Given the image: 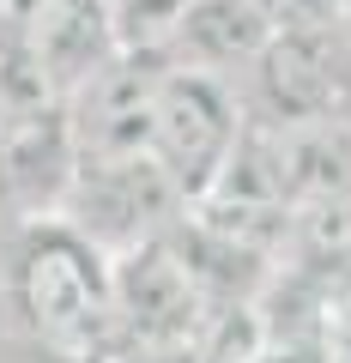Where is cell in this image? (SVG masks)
<instances>
[{
  "instance_id": "cell-2",
  "label": "cell",
  "mask_w": 351,
  "mask_h": 363,
  "mask_svg": "<svg viewBox=\"0 0 351 363\" xmlns=\"http://www.w3.org/2000/svg\"><path fill=\"white\" fill-rule=\"evenodd\" d=\"M18 297H25V315L37 321V333L73 351L79 363H91V351H104L109 327H116L109 272L73 230H49L30 242L25 267H18Z\"/></svg>"
},
{
  "instance_id": "cell-7",
  "label": "cell",
  "mask_w": 351,
  "mask_h": 363,
  "mask_svg": "<svg viewBox=\"0 0 351 363\" xmlns=\"http://www.w3.org/2000/svg\"><path fill=\"white\" fill-rule=\"evenodd\" d=\"M267 37H273V18H267L260 0H194L164 55L176 67H188V73H218V67L255 61L267 49Z\"/></svg>"
},
{
  "instance_id": "cell-4",
  "label": "cell",
  "mask_w": 351,
  "mask_h": 363,
  "mask_svg": "<svg viewBox=\"0 0 351 363\" xmlns=\"http://www.w3.org/2000/svg\"><path fill=\"white\" fill-rule=\"evenodd\" d=\"M273 128L345 121L351 128V37L345 30H273L255 55Z\"/></svg>"
},
{
  "instance_id": "cell-6",
  "label": "cell",
  "mask_w": 351,
  "mask_h": 363,
  "mask_svg": "<svg viewBox=\"0 0 351 363\" xmlns=\"http://www.w3.org/2000/svg\"><path fill=\"white\" fill-rule=\"evenodd\" d=\"M273 176L285 206H315V200H351V128L345 121H297L273 128Z\"/></svg>"
},
{
  "instance_id": "cell-1",
  "label": "cell",
  "mask_w": 351,
  "mask_h": 363,
  "mask_svg": "<svg viewBox=\"0 0 351 363\" xmlns=\"http://www.w3.org/2000/svg\"><path fill=\"white\" fill-rule=\"evenodd\" d=\"M236 140H243V109L236 91L218 73H188L169 67L152 91V164L169 176L182 200H200L224 176Z\"/></svg>"
},
{
  "instance_id": "cell-5",
  "label": "cell",
  "mask_w": 351,
  "mask_h": 363,
  "mask_svg": "<svg viewBox=\"0 0 351 363\" xmlns=\"http://www.w3.org/2000/svg\"><path fill=\"white\" fill-rule=\"evenodd\" d=\"M109 303L133 327V339H164V345H188L200 321V285L164 236L121 255V267L109 272Z\"/></svg>"
},
{
  "instance_id": "cell-3",
  "label": "cell",
  "mask_w": 351,
  "mask_h": 363,
  "mask_svg": "<svg viewBox=\"0 0 351 363\" xmlns=\"http://www.w3.org/2000/svg\"><path fill=\"white\" fill-rule=\"evenodd\" d=\"M152 91L157 55H116L104 73L73 91L67 140H73V176H109L152 157Z\"/></svg>"
},
{
  "instance_id": "cell-10",
  "label": "cell",
  "mask_w": 351,
  "mask_h": 363,
  "mask_svg": "<svg viewBox=\"0 0 351 363\" xmlns=\"http://www.w3.org/2000/svg\"><path fill=\"white\" fill-rule=\"evenodd\" d=\"M0 128H6V104H0Z\"/></svg>"
},
{
  "instance_id": "cell-8",
  "label": "cell",
  "mask_w": 351,
  "mask_h": 363,
  "mask_svg": "<svg viewBox=\"0 0 351 363\" xmlns=\"http://www.w3.org/2000/svg\"><path fill=\"white\" fill-rule=\"evenodd\" d=\"M194 0H104L109 37L121 55H164Z\"/></svg>"
},
{
  "instance_id": "cell-9",
  "label": "cell",
  "mask_w": 351,
  "mask_h": 363,
  "mask_svg": "<svg viewBox=\"0 0 351 363\" xmlns=\"http://www.w3.org/2000/svg\"><path fill=\"white\" fill-rule=\"evenodd\" d=\"M327 339H333L339 363H351V272L333 285V297H327Z\"/></svg>"
}]
</instances>
